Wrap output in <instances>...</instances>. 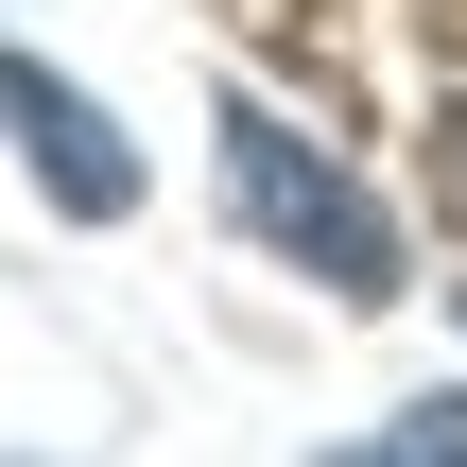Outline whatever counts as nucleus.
Masks as SVG:
<instances>
[{
  "instance_id": "nucleus-1",
  "label": "nucleus",
  "mask_w": 467,
  "mask_h": 467,
  "mask_svg": "<svg viewBox=\"0 0 467 467\" xmlns=\"http://www.w3.org/2000/svg\"><path fill=\"white\" fill-rule=\"evenodd\" d=\"M225 191H243V225H260L277 260H312L347 312H381V295H399V225H381V208H364V191H347V173L295 139V121L225 104Z\"/></svg>"
},
{
  "instance_id": "nucleus-2",
  "label": "nucleus",
  "mask_w": 467,
  "mask_h": 467,
  "mask_svg": "<svg viewBox=\"0 0 467 467\" xmlns=\"http://www.w3.org/2000/svg\"><path fill=\"white\" fill-rule=\"evenodd\" d=\"M0 121H17V156L52 173V208H69V225H121V208H139V156H121V121H104L69 69L0 52Z\"/></svg>"
},
{
  "instance_id": "nucleus-3",
  "label": "nucleus",
  "mask_w": 467,
  "mask_h": 467,
  "mask_svg": "<svg viewBox=\"0 0 467 467\" xmlns=\"http://www.w3.org/2000/svg\"><path fill=\"white\" fill-rule=\"evenodd\" d=\"M433 208H451V243H467V87L433 104Z\"/></svg>"
},
{
  "instance_id": "nucleus-4",
  "label": "nucleus",
  "mask_w": 467,
  "mask_h": 467,
  "mask_svg": "<svg viewBox=\"0 0 467 467\" xmlns=\"http://www.w3.org/2000/svg\"><path fill=\"white\" fill-rule=\"evenodd\" d=\"M364 451H467V399H416L399 433H364Z\"/></svg>"
}]
</instances>
